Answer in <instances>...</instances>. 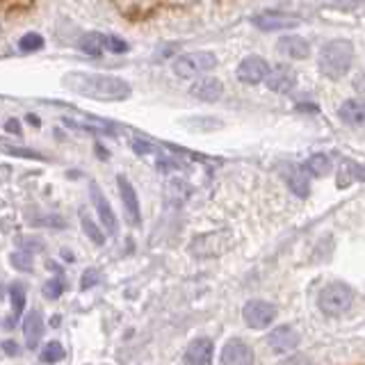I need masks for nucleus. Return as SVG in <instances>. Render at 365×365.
I'll return each instance as SVG.
<instances>
[{"mask_svg": "<svg viewBox=\"0 0 365 365\" xmlns=\"http://www.w3.org/2000/svg\"><path fill=\"white\" fill-rule=\"evenodd\" d=\"M98 277H101V274H98L94 267H89V270H85V274H82V281H80V288L82 290H89V288H94L96 284H98Z\"/></svg>", "mask_w": 365, "mask_h": 365, "instance_id": "obj_29", "label": "nucleus"}, {"mask_svg": "<svg viewBox=\"0 0 365 365\" xmlns=\"http://www.w3.org/2000/svg\"><path fill=\"white\" fill-rule=\"evenodd\" d=\"M105 48H107L110 53H114V55H121V53L128 51V44H126V41H123L121 37L107 35V37H105Z\"/></svg>", "mask_w": 365, "mask_h": 365, "instance_id": "obj_28", "label": "nucleus"}, {"mask_svg": "<svg viewBox=\"0 0 365 365\" xmlns=\"http://www.w3.org/2000/svg\"><path fill=\"white\" fill-rule=\"evenodd\" d=\"M5 151L7 153H12V155H26V157H44L41 153H32L28 151V148H14V146H5Z\"/></svg>", "mask_w": 365, "mask_h": 365, "instance_id": "obj_30", "label": "nucleus"}, {"mask_svg": "<svg viewBox=\"0 0 365 365\" xmlns=\"http://www.w3.org/2000/svg\"><path fill=\"white\" fill-rule=\"evenodd\" d=\"M91 199H94V205H96V212H98V219H101L103 228L107 233L117 235L119 233V222H117V215H114L110 201L105 199L103 189L98 185H91Z\"/></svg>", "mask_w": 365, "mask_h": 365, "instance_id": "obj_8", "label": "nucleus"}, {"mask_svg": "<svg viewBox=\"0 0 365 365\" xmlns=\"http://www.w3.org/2000/svg\"><path fill=\"white\" fill-rule=\"evenodd\" d=\"M242 318L247 322V327L265 329V327L272 325L274 318H277V306L270 304V302H263V300H251V302L244 304Z\"/></svg>", "mask_w": 365, "mask_h": 365, "instance_id": "obj_6", "label": "nucleus"}, {"mask_svg": "<svg viewBox=\"0 0 365 365\" xmlns=\"http://www.w3.org/2000/svg\"><path fill=\"white\" fill-rule=\"evenodd\" d=\"M354 62V46L347 39H331L320 51V71L329 80H340L352 69Z\"/></svg>", "mask_w": 365, "mask_h": 365, "instance_id": "obj_2", "label": "nucleus"}, {"mask_svg": "<svg viewBox=\"0 0 365 365\" xmlns=\"http://www.w3.org/2000/svg\"><path fill=\"white\" fill-rule=\"evenodd\" d=\"M286 180H288V187L293 189V194H297L300 199L309 196L311 192V180H309V171L302 169V167H290L286 171Z\"/></svg>", "mask_w": 365, "mask_h": 365, "instance_id": "obj_18", "label": "nucleus"}, {"mask_svg": "<svg viewBox=\"0 0 365 365\" xmlns=\"http://www.w3.org/2000/svg\"><path fill=\"white\" fill-rule=\"evenodd\" d=\"M189 94L199 101L203 103H217L219 98L224 96V85L222 80L212 78V76H205V78H199L192 82V87H189Z\"/></svg>", "mask_w": 365, "mask_h": 365, "instance_id": "obj_10", "label": "nucleus"}, {"mask_svg": "<svg viewBox=\"0 0 365 365\" xmlns=\"http://www.w3.org/2000/svg\"><path fill=\"white\" fill-rule=\"evenodd\" d=\"M352 180H365V164L345 162L338 173V187H347Z\"/></svg>", "mask_w": 365, "mask_h": 365, "instance_id": "obj_20", "label": "nucleus"}, {"mask_svg": "<svg viewBox=\"0 0 365 365\" xmlns=\"http://www.w3.org/2000/svg\"><path fill=\"white\" fill-rule=\"evenodd\" d=\"M132 148H135L137 153H151L153 151V146L146 144V142H132Z\"/></svg>", "mask_w": 365, "mask_h": 365, "instance_id": "obj_31", "label": "nucleus"}, {"mask_svg": "<svg viewBox=\"0 0 365 365\" xmlns=\"http://www.w3.org/2000/svg\"><path fill=\"white\" fill-rule=\"evenodd\" d=\"M340 119L345 123H350V126H363L365 123V98H350V101H345L340 105Z\"/></svg>", "mask_w": 365, "mask_h": 365, "instance_id": "obj_17", "label": "nucleus"}, {"mask_svg": "<svg viewBox=\"0 0 365 365\" xmlns=\"http://www.w3.org/2000/svg\"><path fill=\"white\" fill-rule=\"evenodd\" d=\"M356 87H359V89H363V91H365V76H363L361 80H356Z\"/></svg>", "mask_w": 365, "mask_h": 365, "instance_id": "obj_34", "label": "nucleus"}, {"mask_svg": "<svg viewBox=\"0 0 365 365\" xmlns=\"http://www.w3.org/2000/svg\"><path fill=\"white\" fill-rule=\"evenodd\" d=\"M277 51L290 60H306L311 55V44L300 35H284L277 41Z\"/></svg>", "mask_w": 365, "mask_h": 365, "instance_id": "obj_11", "label": "nucleus"}, {"mask_svg": "<svg viewBox=\"0 0 365 365\" xmlns=\"http://www.w3.org/2000/svg\"><path fill=\"white\" fill-rule=\"evenodd\" d=\"M300 334L293 329V327H277L267 336V345L272 347L277 354H286V352H293L297 345H300Z\"/></svg>", "mask_w": 365, "mask_h": 365, "instance_id": "obj_12", "label": "nucleus"}, {"mask_svg": "<svg viewBox=\"0 0 365 365\" xmlns=\"http://www.w3.org/2000/svg\"><path fill=\"white\" fill-rule=\"evenodd\" d=\"M80 51L87 53L89 57H103L105 51V35H98V32H89L80 39Z\"/></svg>", "mask_w": 365, "mask_h": 365, "instance_id": "obj_19", "label": "nucleus"}, {"mask_svg": "<svg viewBox=\"0 0 365 365\" xmlns=\"http://www.w3.org/2000/svg\"><path fill=\"white\" fill-rule=\"evenodd\" d=\"M0 35H3V26H0Z\"/></svg>", "mask_w": 365, "mask_h": 365, "instance_id": "obj_35", "label": "nucleus"}, {"mask_svg": "<svg viewBox=\"0 0 365 365\" xmlns=\"http://www.w3.org/2000/svg\"><path fill=\"white\" fill-rule=\"evenodd\" d=\"M238 80L244 82V85H258L270 73V64L267 60H263L258 55H249L242 62L238 64Z\"/></svg>", "mask_w": 365, "mask_h": 365, "instance_id": "obj_7", "label": "nucleus"}, {"mask_svg": "<svg viewBox=\"0 0 365 365\" xmlns=\"http://www.w3.org/2000/svg\"><path fill=\"white\" fill-rule=\"evenodd\" d=\"M64 87L78 96L91 98V101H126L132 94V87L119 76L91 71H71L64 76Z\"/></svg>", "mask_w": 365, "mask_h": 365, "instance_id": "obj_1", "label": "nucleus"}, {"mask_svg": "<svg viewBox=\"0 0 365 365\" xmlns=\"http://www.w3.org/2000/svg\"><path fill=\"white\" fill-rule=\"evenodd\" d=\"M10 297H12V313H14L12 322H16L23 315V309H26V290H23L21 284H12Z\"/></svg>", "mask_w": 365, "mask_h": 365, "instance_id": "obj_22", "label": "nucleus"}, {"mask_svg": "<svg viewBox=\"0 0 365 365\" xmlns=\"http://www.w3.org/2000/svg\"><path fill=\"white\" fill-rule=\"evenodd\" d=\"M10 261H12V267H14V270H19V272L30 274L32 270H35V263H32V256L26 254V251H14V254L10 256Z\"/></svg>", "mask_w": 365, "mask_h": 365, "instance_id": "obj_25", "label": "nucleus"}, {"mask_svg": "<svg viewBox=\"0 0 365 365\" xmlns=\"http://www.w3.org/2000/svg\"><path fill=\"white\" fill-rule=\"evenodd\" d=\"M64 359V347L60 343H48L44 350H41V361L44 363H57Z\"/></svg>", "mask_w": 365, "mask_h": 365, "instance_id": "obj_26", "label": "nucleus"}, {"mask_svg": "<svg viewBox=\"0 0 365 365\" xmlns=\"http://www.w3.org/2000/svg\"><path fill=\"white\" fill-rule=\"evenodd\" d=\"M222 365H254V350L242 340H228L222 350Z\"/></svg>", "mask_w": 365, "mask_h": 365, "instance_id": "obj_9", "label": "nucleus"}, {"mask_svg": "<svg viewBox=\"0 0 365 365\" xmlns=\"http://www.w3.org/2000/svg\"><path fill=\"white\" fill-rule=\"evenodd\" d=\"M3 350H7V354H16V345L12 340H7V343H3Z\"/></svg>", "mask_w": 365, "mask_h": 365, "instance_id": "obj_33", "label": "nucleus"}, {"mask_svg": "<svg viewBox=\"0 0 365 365\" xmlns=\"http://www.w3.org/2000/svg\"><path fill=\"white\" fill-rule=\"evenodd\" d=\"M251 23L263 32H274V30H288V28H297L302 23V19L297 14H288V12H279V10H267L261 14L251 16Z\"/></svg>", "mask_w": 365, "mask_h": 365, "instance_id": "obj_5", "label": "nucleus"}, {"mask_svg": "<svg viewBox=\"0 0 365 365\" xmlns=\"http://www.w3.org/2000/svg\"><path fill=\"white\" fill-rule=\"evenodd\" d=\"M217 66V57L210 51H194L176 57L173 62V73L178 78H196L201 73H208Z\"/></svg>", "mask_w": 365, "mask_h": 365, "instance_id": "obj_3", "label": "nucleus"}, {"mask_svg": "<svg viewBox=\"0 0 365 365\" xmlns=\"http://www.w3.org/2000/svg\"><path fill=\"white\" fill-rule=\"evenodd\" d=\"M19 48L23 53H37L44 48V37L37 35V32H28V35H23L21 41H19Z\"/></svg>", "mask_w": 365, "mask_h": 365, "instance_id": "obj_24", "label": "nucleus"}, {"mask_svg": "<svg viewBox=\"0 0 365 365\" xmlns=\"http://www.w3.org/2000/svg\"><path fill=\"white\" fill-rule=\"evenodd\" d=\"M215 345L210 338H194L185 350V365H210Z\"/></svg>", "mask_w": 365, "mask_h": 365, "instance_id": "obj_13", "label": "nucleus"}, {"mask_svg": "<svg viewBox=\"0 0 365 365\" xmlns=\"http://www.w3.org/2000/svg\"><path fill=\"white\" fill-rule=\"evenodd\" d=\"M117 185H119V194H121V201H123V208H126L128 219L135 224L142 222V212H139V199L135 187L130 185V180L126 176H117Z\"/></svg>", "mask_w": 365, "mask_h": 365, "instance_id": "obj_14", "label": "nucleus"}, {"mask_svg": "<svg viewBox=\"0 0 365 365\" xmlns=\"http://www.w3.org/2000/svg\"><path fill=\"white\" fill-rule=\"evenodd\" d=\"M306 171L313 173V176H327L331 171V160L329 155L325 153H315L309 157V162H306Z\"/></svg>", "mask_w": 365, "mask_h": 365, "instance_id": "obj_21", "label": "nucleus"}, {"mask_svg": "<svg viewBox=\"0 0 365 365\" xmlns=\"http://www.w3.org/2000/svg\"><path fill=\"white\" fill-rule=\"evenodd\" d=\"M82 231H85L87 238H89L96 247H103V244H105V233L101 231V226H98V224H96L94 219H89L87 215L82 217Z\"/></svg>", "mask_w": 365, "mask_h": 365, "instance_id": "obj_23", "label": "nucleus"}, {"mask_svg": "<svg viewBox=\"0 0 365 365\" xmlns=\"http://www.w3.org/2000/svg\"><path fill=\"white\" fill-rule=\"evenodd\" d=\"M64 293V281L57 277V279H51L44 284V295L48 297V300H57Z\"/></svg>", "mask_w": 365, "mask_h": 365, "instance_id": "obj_27", "label": "nucleus"}, {"mask_svg": "<svg viewBox=\"0 0 365 365\" xmlns=\"http://www.w3.org/2000/svg\"><path fill=\"white\" fill-rule=\"evenodd\" d=\"M5 128L10 130V132H14V135H19V132H21V123L16 121V119H10V121L5 123Z\"/></svg>", "mask_w": 365, "mask_h": 365, "instance_id": "obj_32", "label": "nucleus"}, {"mask_svg": "<svg viewBox=\"0 0 365 365\" xmlns=\"http://www.w3.org/2000/svg\"><path fill=\"white\" fill-rule=\"evenodd\" d=\"M265 82H267V87L274 91V94H288V91L295 89L297 76H295L293 69H288V66H277V69H270Z\"/></svg>", "mask_w": 365, "mask_h": 365, "instance_id": "obj_15", "label": "nucleus"}, {"mask_svg": "<svg viewBox=\"0 0 365 365\" xmlns=\"http://www.w3.org/2000/svg\"><path fill=\"white\" fill-rule=\"evenodd\" d=\"M23 336H26V345L30 350H37L41 336H44V322H41V315L37 311H32L23 318Z\"/></svg>", "mask_w": 365, "mask_h": 365, "instance_id": "obj_16", "label": "nucleus"}, {"mask_svg": "<svg viewBox=\"0 0 365 365\" xmlns=\"http://www.w3.org/2000/svg\"><path fill=\"white\" fill-rule=\"evenodd\" d=\"M352 302H354L352 288L347 284L336 281V284H329L327 288H322L318 306H320V311L327 313V315H340V313L350 311Z\"/></svg>", "mask_w": 365, "mask_h": 365, "instance_id": "obj_4", "label": "nucleus"}]
</instances>
